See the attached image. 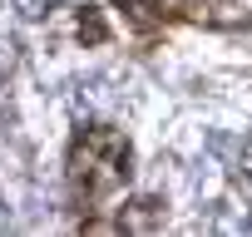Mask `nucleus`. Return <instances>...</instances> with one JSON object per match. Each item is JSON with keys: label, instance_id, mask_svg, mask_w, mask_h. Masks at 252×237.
Here are the masks:
<instances>
[{"label": "nucleus", "instance_id": "nucleus-1", "mask_svg": "<svg viewBox=\"0 0 252 237\" xmlns=\"http://www.w3.org/2000/svg\"><path fill=\"white\" fill-rule=\"evenodd\" d=\"M69 173L89 198H109L129 183V139L114 129H84L69 148Z\"/></svg>", "mask_w": 252, "mask_h": 237}, {"label": "nucleus", "instance_id": "nucleus-2", "mask_svg": "<svg viewBox=\"0 0 252 237\" xmlns=\"http://www.w3.org/2000/svg\"><path fill=\"white\" fill-rule=\"evenodd\" d=\"M15 10H20V20H45L55 10V0H15Z\"/></svg>", "mask_w": 252, "mask_h": 237}]
</instances>
